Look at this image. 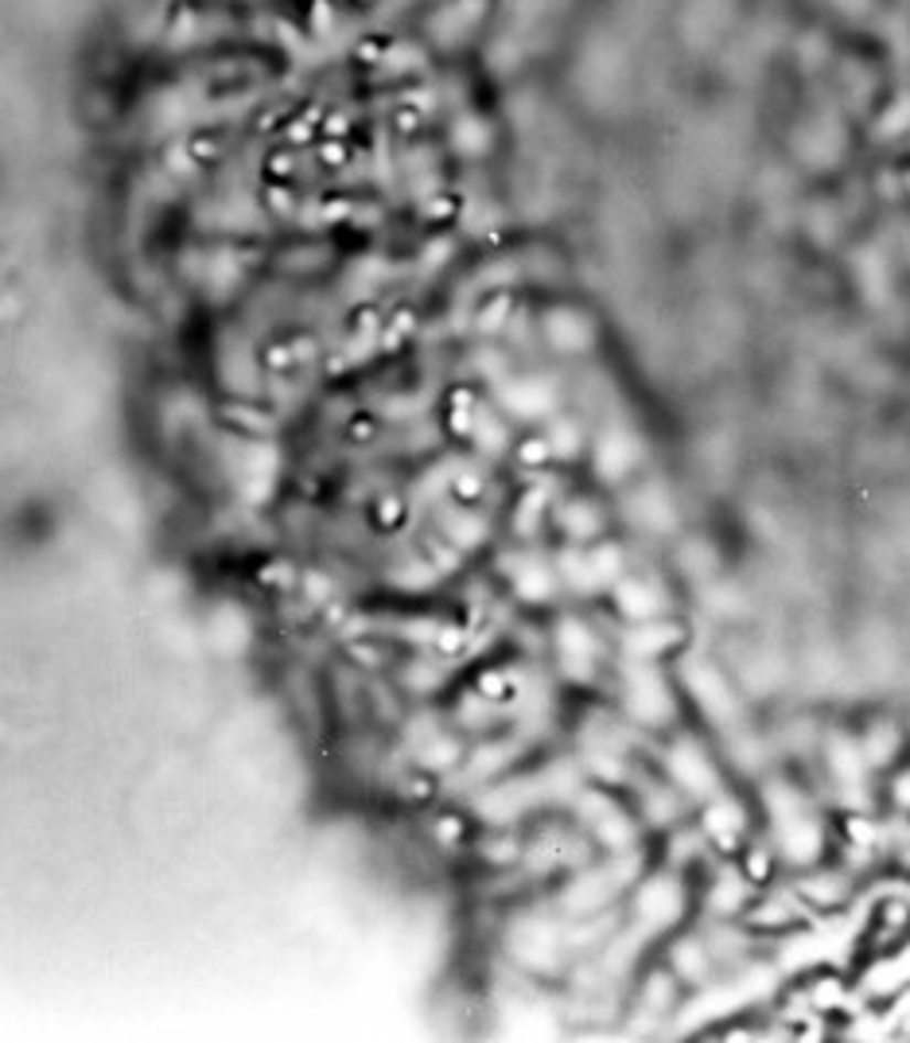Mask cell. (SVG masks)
<instances>
[{"label": "cell", "mask_w": 910, "mask_h": 1043, "mask_svg": "<svg viewBox=\"0 0 910 1043\" xmlns=\"http://www.w3.org/2000/svg\"><path fill=\"white\" fill-rule=\"evenodd\" d=\"M627 709L646 724H665L673 713V698L662 685V678L650 666H634L627 678Z\"/></svg>", "instance_id": "obj_1"}, {"label": "cell", "mask_w": 910, "mask_h": 1043, "mask_svg": "<svg viewBox=\"0 0 910 1043\" xmlns=\"http://www.w3.org/2000/svg\"><path fill=\"white\" fill-rule=\"evenodd\" d=\"M642 444L634 440L631 433H607L603 440L596 444V468L603 479H623L627 471L639 464Z\"/></svg>", "instance_id": "obj_6"}, {"label": "cell", "mask_w": 910, "mask_h": 1043, "mask_svg": "<svg viewBox=\"0 0 910 1043\" xmlns=\"http://www.w3.org/2000/svg\"><path fill=\"white\" fill-rule=\"evenodd\" d=\"M615 604L627 619H634V624L657 619V611H662V596H657V588L646 581H619L615 584Z\"/></svg>", "instance_id": "obj_7"}, {"label": "cell", "mask_w": 910, "mask_h": 1043, "mask_svg": "<svg viewBox=\"0 0 910 1043\" xmlns=\"http://www.w3.org/2000/svg\"><path fill=\"white\" fill-rule=\"evenodd\" d=\"M825 9L841 12V17H864L871 9V0H821Z\"/></svg>", "instance_id": "obj_16"}, {"label": "cell", "mask_w": 910, "mask_h": 1043, "mask_svg": "<svg viewBox=\"0 0 910 1043\" xmlns=\"http://www.w3.org/2000/svg\"><path fill=\"white\" fill-rule=\"evenodd\" d=\"M565 522H568V530H572L576 538H591L599 530V518H596V510H588V507H572L565 514Z\"/></svg>", "instance_id": "obj_15"}, {"label": "cell", "mask_w": 910, "mask_h": 1043, "mask_svg": "<svg viewBox=\"0 0 910 1043\" xmlns=\"http://www.w3.org/2000/svg\"><path fill=\"white\" fill-rule=\"evenodd\" d=\"M673 639H677V631H673V627H662V624H654V619H646V624L634 627L631 650H634L639 658H650V654H657V650L670 647Z\"/></svg>", "instance_id": "obj_13"}, {"label": "cell", "mask_w": 910, "mask_h": 1043, "mask_svg": "<svg viewBox=\"0 0 910 1043\" xmlns=\"http://www.w3.org/2000/svg\"><path fill=\"white\" fill-rule=\"evenodd\" d=\"M685 682H689L693 698L700 701V709H708L716 721H731V713H736V698H731V690L724 685V678L716 674L713 666L689 662L685 666Z\"/></svg>", "instance_id": "obj_2"}, {"label": "cell", "mask_w": 910, "mask_h": 1043, "mask_svg": "<svg viewBox=\"0 0 910 1043\" xmlns=\"http://www.w3.org/2000/svg\"><path fill=\"white\" fill-rule=\"evenodd\" d=\"M514 588L522 592L525 600H545V596L553 592L549 565H542V561H534V557H525V565L514 573Z\"/></svg>", "instance_id": "obj_12"}, {"label": "cell", "mask_w": 910, "mask_h": 1043, "mask_svg": "<svg viewBox=\"0 0 910 1043\" xmlns=\"http://www.w3.org/2000/svg\"><path fill=\"white\" fill-rule=\"evenodd\" d=\"M779 841H782V853L794 864H805L821 853V830L813 818H805V810L779 818Z\"/></svg>", "instance_id": "obj_5"}, {"label": "cell", "mask_w": 910, "mask_h": 1043, "mask_svg": "<svg viewBox=\"0 0 910 1043\" xmlns=\"http://www.w3.org/2000/svg\"><path fill=\"white\" fill-rule=\"evenodd\" d=\"M670 771L673 779L681 783V787L689 790V795H713L716 790V767L713 759L705 756V752L697 748V744H677V748L670 752Z\"/></svg>", "instance_id": "obj_3"}, {"label": "cell", "mask_w": 910, "mask_h": 1043, "mask_svg": "<svg viewBox=\"0 0 910 1043\" xmlns=\"http://www.w3.org/2000/svg\"><path fill=\"white\" fill-rule=\"evenodd\" d=\"M639 912H642V919H650V923H670V919H677V912H681V892H677V884L673 880H650L646 884V892L639 896Z\"/></svg>", "instance_id": "obj_8"}, {"label": "cell", "mask_w": 910, "mask_h": 1043, "mask_svg": "<svg viewBox=\"0 0 910 1043\" xmlns=\"http://www.w3.org/2000/svg\"><path fill=\"white\" fill-rule=\"evenodd\" d=\"M739 826H743V818H739L736 806L724 802V806H713V810H708V830H713L720 841H728L731 833L739 830Z\"/></svg>", "instance_id": "obj_14"}, {"label": "cell", "mask_w": 910, "mask_h": 1043, "mask_svg": "<svg viewBox=\"0 0 910 1043\" xmlns=\"http://www.w3.org/2000/svg\"><path fill=\"white\" fill-rule=\"evenodd\" d=\"M549 339L557 351H584L591 343V323L580 312H557L549 320Z\"/></svg>", "instance_id": "obj_11"}, {"label": "cell", "mask_w": 910, "mask_h": 1043, "mask_svg": "<svg viewBox=\"0 0 910 1043\" xmlns=\"http://www.w3.org/2000/svg\"><path fill=\"white\" fill-rule=\"evenodd\" d=\"M631 514L639 526L654 530V534H665V530L677 522V510H673V502L665 499L662 491H639L631 502Z\"/></svg>", "instance_id": "obj_9"}, {"label": "cell", "mask_w": 910, "mask_h": 1043, "mask_svg": "<svg viewBox=\"0 0 910 1043\" xmlns=\"http://www.w3.org/2000/svg\"><path fill=\"white\" fill-rule=\"evenodd\" d=\"M557 654L560 666H565L572 678H588L591 666H596V639L588 635V627L576 624V619H565L557 631Z\"/></svg>", "instance_id": "obj_4"}, {"label": "cell", "mask_w": 910, "mask_h": 1043, "mask_svg": "<svg viewBox=\"0 0 910 1043\" xmlns=\"http://www.w3.org/2000/svg\"><path fill=\"white\" fill-rule=\"evenodd\" d=\"M506 405L517 413V417H542V413H549V405H553V386L542 379H525L506 394Z\"/></svg>", "instance_id": "obj_10"}]
</instances>
